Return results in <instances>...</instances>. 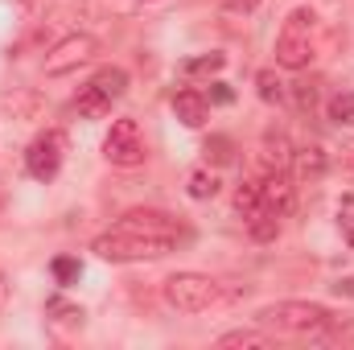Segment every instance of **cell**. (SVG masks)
<instances>
[{"label": "cell", "mask_w": 354, "mask_h": 350, "mask_svg": "<svg viewBox=\"0 0 354 350\" xmlns=\"http://www.w3.org/2000/svg\"><path fill=\"white\" fill-rule=\"evenodd\" d=\"M235 210H239L243 219H252L256 210H264V198H260V177H252V181H243V185L235 190Z\"/></svg>", "instance_id": "cell-18"}, {"label": "cell", "mask_w": 354, "mask_h": 350, "mask_svg": "<svg viewBox=\"0 0 354 350\" xmlns=\"http://www.w3.org/2000/svg\"><path fill=\"white\" fill-rule=\"evenodd\" d=\"M103 157H107L111 165H120V169L145 165L149 149H145V132H140V124H136L132 116L111 120V128H107V136H103Z\"/></svg>", "instance_id": "cell-5"}, {"label": "cell", "mask_w": 354, "mask_h": 350, "mask_svg": "<svg viewBox=\"0 0 354 350\" xmlns=\"http://www.w3.org/2000/svg\"><path fill=\"white\" fill-rule=\"evenodd\" d=\"M317 87H322L317 79H297V83H292V99H297L301 111H313V107H317V95H322Z\"/></svg>", "instance_id": "cell-25"}, {"label": "cell", "mask_w": 354, "mask_h": 350, "mask_svg": "<svg viewBox=\"0 0 354 350\" xmlns=\"http://www.w3.org/2000/svg\"><path fill=\"white\" fill-rule=\"evenodd\" d=\"M297 181H322V177L330 174V153L322 149V145H301V149H292V165H288Z\"/></svg>", "instance_id": "cell-10"}, {"label": "cell", "mask_w": 354, "mask_h": 350, "mask_svg": "<svg viewBox=\"0 0 354 350\" xmlns=\"http://www.w3.org/2000/svg\"><path fill=\"white\" fill-rule=\"evenodd\" d=\"M62 161H66V132L62 128H46L25 149V169L33 181H54L62 174Z\"/></svg>", "instance_id": "cell-6"}, {"label": "cell", "mask_w": 354, "mask_h": 350, "mask_svg": "<svg viewBox=\"0 0 354 350\" xmlns=\"http://www.w3.org/2000/svg\"><path fill=\"white\" fill-rule=\"evenodd\" d=\"M256 83H260V99H268V103H280L284 99V83L276 79V71H260Z\"/></svg>", "instance_id": "cell-26"}, {"label": "cell", "mask_w": 354, "mask_h": 350, "mask_svg": "<svg viewBox=\"0 0 354 350\" xmlns=\"http://www.w3.org/2000/svg\"><path fill=\"white\" fill-rule=\"evenodd\" d=\"M223 8H227V12H256L260 0H223Z\"/></svg>", "instance_id": "cell-28"}, {"label": "cell", "mask_w": 354, "mask_h": 350, "mask_svg": "<svg viewBox=\"0 0 354 350\" xmlns=\"http://www.w3.org/2000/svg\"><path fill=\"white\" fill-rule=\"evenodd\" d=\"M218 347H276V334L268 330H231L218 338Z\"/></svg>", "instance_id": "cell-20"}, {"label": "cell", "mask_w": 354, "mask_h": 350, "mask_svg": "<svg viewBox=\"0 0 354 350\" xmlns=\"http://www.w3.org/2000/svg\"><path fill=\"white\" fill-rule=\"evenodd\" d=\"M95 54H99V42H95L91 33H71V37H62V42L46 54V75H50V79H62V75L79 71L83 62H91Z\"/></svg>", "instance_id": "cell-7"}, {"label": "cell", "mask_w": 354, "mask_h": 350, "mask_svg": "<svg viewBox=\"0 0 354 350\" xmlns=\"http://www.w3.org/2000/svg\"><path fill=\"white\" fill-rule=\"evenodd\" d=\"M174 116L185 128H202L210 120V99L194 87H181V91H174Z\"/></svg>", "instance_id": "cell-11"}, {"label": "cell", "mask_w": 354, "mask_h": 350, "mask_svg": "<svg viewBox=\"0 0 354 350\" xmlns=\"http://www.w3.org/2000/svg\"><path fill=\"white\" fill-rule=\"evenodd\" d=\"M342 174L354 181V145H346V149H342Z\"/></svg>", "instance_id": "cell-29"}, {"label": "cell", "mask_w": 354, "mask_h": 350, "mask_svg": "<svg viewBox=\"0 0 354 350\" xmlns=\"http://www.w3.org/2000/svg\"><path fill=\"white\" fill-rule=\"evenodd\" d=\"M120 227L149 231V235H161V239H174V243H185L189 239V227H181L169 210H128L120 219Z\"/></svg>", "instance_id": "cell-8"}, {"label": "cell", "mask_w": 354, "mask_h": 350, "mask_svg": "<svg viewBox=\"0 0 354 350\" xmlns=\"http://www.w3.org/2000/svg\"><path fill=\"white\" fill-rule=\"evenodd\" d=\"M91 252L99 256V260L107 264H136V260H161V256H169L177 252L174 239H161V235H149V231H132V227H111V231H103L95 243H91Z\"/></svg>", "instance_id": "cell-1"}, {"label": "cell", "mask_w": 354, "mask_h": 350, "mask_svg": "<svg viewBox=\"0 0 354 350\" xmlns=\"http://www.w3.org/2000/svg\"><path fill=\"white\" fill-rule=\"evenodd\" d=\"M330 317H334V313H330L326 305H317V301H276V305H264V309L256 313V322H260L264 330L305 334V338H313Z\"/></svg>", "instance_id": "cell-2"}, {"label": "cell", "mask_w": 354, "mask_h": 350, "mask_svg": "<svg viewBox=\"0 0 354 350\" xmlns=\"http://www.w3.org/2000/svg\"><path fill=\"white\" fill-rule=\"evenodd\" d=\"M46 313L54 317V322H62V326H83V305H75V301H66V297H50L46 301Z\"/></svg>", "instance_id": "cell-19"}, {"label": "cell", "mask_w": 354, "mask_h": 350, "mask_svg": "<svg viewBox=\"0 0 354 350\" xmlns=\"http://www.w3.org/2000/svg\"><path fill=\"white\" fill-rule=\"evenodd\" d=\"M313 29H317V12L313 8H292L280 37H276V66L305 71L313 62Z\"/></svg>", "instance_id": "cell-3"}, {"label": "cell", "mask_w": 354, "mask_h": 350, "mask_svg": "<svg viewBox=\"0 0 354 350\" xmlns=\"http://www.w3.org/2000/svg\"><path fill=\"white\" fill-rule=\"evenodd\" d=\"M260 198H264L268 210H276L280 219L292 210V181H288V169H264V177H260Z\"/></svg>", "instance_id": "cell-9"}, {"label": "cell", "mask_w": 354, "mask_h": 350, "mask_svg": "<svg viewBox=\"0 0 354 350\" xmlns=\"http://www.w3.org/2000/svg\"><path fill=\"white\" fill-rule=\"evenodd\" d=\"M223 66H227V54H202V58H189L181 71L185 75H218Z\"/></svg>", "instance_id": "cell-24"}, {"label": "cell", "mask_w": 354, "mask_h": 350, "mask_svg": "<svg viewBox=\"0 0 354 350\" xmlns=\"http://www.w3.org/2000/svg\"><path fill=\"white\" fill-rule=\"evenodd\" d=\"M260 161L264 169H288L292 165V140L284 128H268L264 140H260Z\"/></svg>", "instance_id": "cell-12"}, {"label": "cell", "mask_w": 354, "mask_h": 350, "mask_svg": "<svg viewBox=\"0 0 354 350\" xmlns=\"http://www.w3.org/2000/svg\"><path fill=\"white\" fill-rule=\"evenodd\" d=\"M165 301L177 313H206L210 305L223 301V284L210 280L206 272H174L165 280Z\"/></svg>", "instance_id": "cell-4"}, {"label": "cell", "mask_w": 354, "mask_h": 350, "mask_svg": "<svg viewBox=\"0 0 354 350\" xmlns=\"http://www.w3.org/2000/svg\"><path fill=\"white\" fill-rule=\"evenodd\" d=\"M313 342H334V347H346V342H354V322H346V317H330V322L313 334Z\"/></svg>", "instance_id": "cell-17"}, {"label": "cell", "mask_w": 354, "mask_h": 350, "mask_svg": "<svg viewBox=\"0 0 354 350\" xmlns=\"http://www.w3.org/2000/svg\"><path fill=\"white\" fill-rule=\"evenodd\" d=\"M0 103L12 111V120H33V116L41 111V99H37L33 91H21V95H4Z\"/></svg>", "instance_id": "cell-21"}, {"label": "cell", "mask_w": 354, "mask_h": 350, "mask_svg": "<svg viewBox=\"0 0 354 350\" xmlns=\"http://www.w3.org/2000/svg\"><path fill=\"white\" fill-rule=\"evenodd\" d=\"M243 223H248V235H252V239H256V243H272V239H276V235H280V214H276V210H256V214H252V219H243Z\"/></svg>", "instance_id": "cell-15"}, {"label": "cell", "mask_w": 354, "mask_h": 350, "mask_svg": "<svg viewBox=\"0 0 354 350\" xmlns=\"http://www.w3.org/2000/svg\"><path fill=\"white\" fill-rule=\"evenodd\" d=\"M326 116H330L334 124H354V91H338V95H330Z\"/></svg>", "instance_id": "cell-23"}, {"label": "cell", "mask_w": 354, "mask_h": 350, "mask_svg": "<svg viewBox=\"0 0 354 350\" xmlns=\"http://www.w3.org/2000/svg\"><path fill=\"white\" fill-rule=\"evenodd\" d=\"M91 87L115 103V99H124V91H128V71H124V66H103V71L91 75Z\"/></svg>", "instance_id": "cell-13"}, {"label": "cell", "mask_w": 354, "mask_h": 350, "mask_svg": "<svg viewBox=\"0 0 354 350\" xmlns=\"http://www.w3.org/2000/svg\"><path fill=\"white\" fill-rule=\"evenodd\" d=\"M75 111H79L83 120H103V116L111 111V99L99 95V91L87 83V87H79V95H75Z\"/></svg>", "instance_id": "cell-14"}, {"label": "cell", "mask_w": 354, "mask_h": 350, "mask_svg": "<svg viewBox=\"0 0 354 350\" xmlns=\"http://www.w3.org/2000/svg\"><path fill=\"white\" fill-rule=\"evenodd\" d=\"M202 153H206V165H231L239 149H235V140H231V136H218V132H214V136H206Z\"/></svg>", "instance_id": "cell-16"}, {"label": "cell", "mask_w": 354, "mask_h": 350, "mask_svg": "<svg viewBox=\"0 0 354 350\" xmlns=\"http://www.w3.org/2000/svg\"><path fill=\"white\" fill-rule=\"evenodd\" d=\"M0 206H4V194H0Z\"/></svg>", "instance_id": "cell-31"}, {"label": "cell", "mask_w": 354, "mask_h": 350, "mask_svg": "<svg viewBox=\"0 0 354 350\" xmlns=\"http://www.w3.org/2000/svg\"><path fill=\"white\" fill-rule=\"evenodd\" d=\"M218 174L214 169H194V174L185 177V190H189V198H214L218 194Z\"/></svg>", "instance_id": "cell-22"}, {"label": "cell", "mask_w": 354, "mask_h": 350, "mask_svg": "<svg viewBox=\"0 0 354 350\" xmlns=\"http://www.w3.org/2000/svg\"><path fill=\"white\" fill-rule=\"evenodd\" d=\"M54 276H58V284H75V280L83 276V264L71 260V256H58V260H54Z\"/></svg>", "instance_id": "cell-27"}, {"label": "cell", "mask_w": 354, "mask_h": 350, "mask_svg": "<svg viewBox=\"0 0 354 350\" xmlns=\"http://www.w3.org/2000/svg\"><path fill=\"white\" fill-rule=\"evenodd\" d=\"M334 288H338V293H342V297H354V276H346V280H338V284H334Z\"/></svg>", "instance_id": "cell-30"}]
</instances>
